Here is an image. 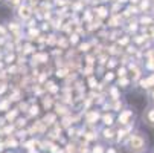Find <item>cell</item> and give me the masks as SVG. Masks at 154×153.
<instances>
[{"label": "cell", "instance_id": "obj_4", "mask_svg": "<svg viewBox=\"0 0 154 153\" xmlns=\"http://www.w3.org/2000/svg\"><path fill=\"white\" fill-rule=\"evenodd\" d=\"M131 84V80L125 75V77H119V87H122V89H127V87Z\"/></svg>", "mask_w": 154, "mask_h": 153}, {"label": "cell", "instance_id": "obj_2", "mask_svg": "<svg viewBox=\"0 0 154 153\" xmlns=\"http://www.w3.org/2000/svg\"><path fill=\"white\" fill-rule=\"evenodd\" d=\"M18 17L23 20V21H28V20L32 17V9H31V6L21 3V5L18 6Z\"/></svg>", "mask_w": 154, "mask_h": 153}, {"label": "cell", "instance_id": "obj_5", "mask_svg": "<svg viewBox=\"0 0 154 153\" xmlns=\"http://www.w3.org/2000/svg\"><path fill=\"white\" fill-rule=\"evenodd\" d=\"M5 2L9 8H18L21 3H23V0H5Z\"/></svg>", "mask_w": 154, "mask_h": 153}, {"label": "cell", "instance_id": "obj_1", "mask_svg": "<svg viewBox=\"0 0 154 153\" xmlns=\"http://www.w3.org/2000/svg\"><path fill=\"white\" fill-rule=\"evenodd\" d=\"M130 148L134 150V151H142L143 148H146V141L142 136H139V135L131 136V139H130Z\"/></svg>", "mask_w": 154, "mask_h": 153}, {"label": "cell", "instance_id": "obj_13", "mask_svg": "<svg viewBox=\"0 0 154 153\" xmlns=\"http://www.w3.org/2000/svg\"><path fill=\"white\" fill-rule=\"evenodd\" d=\"M149 2H151V5H152V6H154V0H149Z\"/></svg>", "mask_w": 154, "mask_h": 153}, {"label": "cell", "instance_id": "obj_10", "mask_svg": "<svg viewBox=\"0 0 154 153\" xmlns=\"http://www.w3.org/2000/svg\"><path fill=\"white\" fill-rule=\"evenodd\" d=\"M79 38H78V35L76 34H73V35H70V43H76Z\"/></svg>", "mask_w": 154, "mask_h": 153}, {"label": "cell", "instance_id": "obj_11", "mask_svg": "<svg viewBox=\"0 0 154 153\" xmlns=\"http://www.w3.org/2000/svg\"><path fill=\"white\" fill-rule=\"evenodd\" d=\"M0 34H2V35H6V29H5L3 26H0Z\"/></svg>", "mask_w": 154, "mask_h": 153}, {"label": "cell", "instance_id": "obj_7", "mask_svg": "<svg viewBox=\"0 0 154 153\" xmlns=\"http://www.w3.org/2000/svg\"><path fill=\"white\" fill-rule=\"evenodd\" d=\"M113 78H115L113 72H107L105 77H104V81H105V83H110V81H113Z\"/></svg>", "mask_w": 154, "mask_h": 153}, {"label": "cell", "instance_id": "obj_14", "mask_svg": "<svg viewBox=\"0 0 154 153\" xmlns=\"http://www.w3.org/2000/svg\"><path fill=\"white\" fill-rule=\"evenodd\" d=\"M2 2H3V0H0V3H2Z\"/></svg>", "mask_w": 154, "mask_h": 153}, {"label": "cell", "instance_id": "obj_8", "mask_svg": "<svg viewBox=\"0 0 154 153\" xmlns=\"http://www.w3.org/2000/svg\"><path fill=\"white\" fill-rule=\"evenodd\" d=\"M125 75H127V69H125V68H122V69L119 68V71H118V77H125Z\"/></svg>", "mask_w": 154, "mask_h": 153}, {"label": "cell", "instance_id": "obj_6", "mask_svg": "<svg viewBox=\"0 0 154 153\" xmlns=\"http://www.w3.org/2000/svg\"><path fill=\"white\" fill-rule=\"evenodd\" d=\"M107 12H108V9H107L105 6H102V8H99V9L96 11V15L102 18V17H105V15H107Z\"/></svg>", "mask_w": 154, "mask_h": 153}, {"label": "cell", "instance_id": "obj_9", "mask_svg": "<svg viewBox=\"0 0 154 153\" xmlns=\"http://www.w3.org/2000/svg\"><path fill=\"white\" fill-rule=\"evenodd\" d=\"M79 51L81 52H87V51H89V45H81L79 46Z\"/></svg>", "mask_w": 154, "mask_h": 153}, {"label": "cell", "instance_id": "obj_3", "mask_svg": "<svg viewBox=\"0 0 154 153\" xmlns=\"http://www.w3.org/2000/svg\"><path fill=\"white\" fill-rule=\"evenodd\" d=\"M143 118L146 120V123H148V124H154V107L146 109L145 113H143Z\"/></svg>", "mask_w": 154, "mask_h": 153}, {"label": "cell", "instance_id": "obj_12", "mask_svg": "<svg viewBox=\"0 0 154 153\" xmlns=\"http://www.w3.org/2000/svg\"><path fill=\"white\" fill-rule=\"evenodd\" d=\"M149 97H151V101L154 103V89H152V92H151V95H149Z\"/></svg>", "mask_w": 154, "mask_h": 153}]
</instances>
